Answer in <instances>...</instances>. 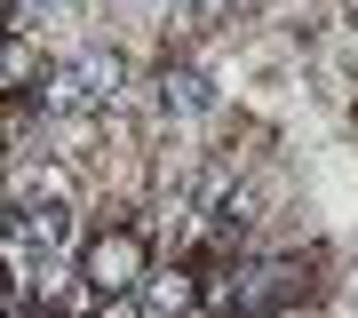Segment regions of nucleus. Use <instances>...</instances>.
<instances>
[{
	"instance_id": "1",
	"label": "nucleus",
	"mask_w": 358,
	"mask_h": 318,
	"mask_svg": "<svg viewBox=\"0 0 358 318\" xmlns=\"http://www.w3.org/2000/svg\"><path fill=\"white\" fill-rule=\"evenodd\" d=\"M120 80H128V64H120L112 48H80V56H64V64H48V72H40L32 103H40L48 120H64V112H96V103L120 96Z\"/></svg>"
},
{
	"instance_id": "2",
	"label": "nucleus",
	"mask_w": 358,
	"mask_h": 318,
	"mask_svg": "<svg viewBox=\"0 0 358 318\" xmlns=\"http://www.w3.org/2000/svg\"><path fill=\"white\" fill-rule=\"evenodd\" d=\"M80 270H88L96 294H136L143 270H152V239H143L136 223H112V231H96V239L80 247Z\"/></svg>"
},
{
	"instance_id": "3",
	"label": "nucleus",
	"mask_w": 358,
	"mask_h": 318,
	"mask_svg": "<svg viewBox=\"0 0 358 318\" xmlns=\"http://www.w3.org/2000/svg\"><path fill=\"white\" fill-rule=\"evenodd\" d=\"M152 96H159V103H152L159 120H199V112H207V80H199V72H159Z\"/></svg>"
},
{
	"instance_id": "4",
	"label": "nucleus",
	"mask_w": 358,
	"mask_h": 318,
	"mask_svg": "<svg viewBox=\"0 0 358 318\" xmlns=\"http://www.w3.org/2000/svg\"><path fill=\"white\" fill-rule=\"evenodd\" d=\"M103 318H136V294H120V310H103Z\"/></svg>"
}]
</instances>
